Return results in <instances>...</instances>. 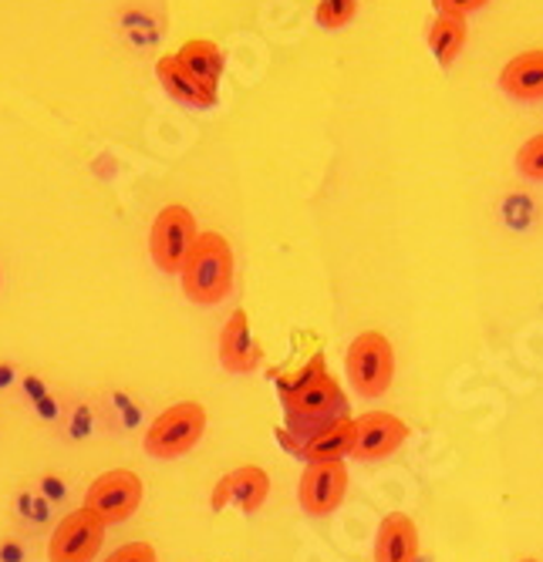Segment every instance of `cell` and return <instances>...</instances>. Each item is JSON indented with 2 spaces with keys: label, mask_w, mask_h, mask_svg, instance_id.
<instances>
[{
  "label": "cell",
  "mask_w": 543,
  "mask_h": 562,
  "mask_svg": "<svg viewBox=\"0 0 543 562\" xmlns=\"http://www.w3.org/2000/svg\"><path fill=\"white\" fill-rule=\"evenodd\" d=\"M284 415L287 428L304 438L344 415V391L337 378L328 371L324 353H314L301 378H293L284 387Z\"/></svg>",
  "instance_id": "1"
},
{
  "label": "cell",
  "mask_w": 543,
  "mask_h": 562,
  "mask_svg": "<svg viewBox=\"0 0 543 562\" xmlns=\"http://www.w3.org/2000/svg\"><path fill=\"white\" fill-rule=\"evenodd\" d=\"M409 441V425L391 412H365L355 418V451L358 462H381Z\"/></svg>",
  "instance_id": "9"
},
{
  "label": "cell",
  "mask_w": 543,
  "mask_h": 562,
  "mask_svg": "<svg viewBox=\"0 0 543 562\" xmlns=\"http://www.w3.org/2000/svg\"><path fill=\"white\" fill-rule=\"evenodd\" d=\"M352 451H355V418L341 415L324 428H318L314 435H308L304 445L298 448V458H304V462H344V458H352Z\"/></svg>",
  "instance_id": "14"
},
{
  "label": "cell",
  "mask_w": 543,
  "mask_h": 562,
  "mask_svg": "<svg viewBox=\"0 0 543 562\" xmlns=\"http://www.w3.org/2000/svg\"><path fill=\"white\" fill-rule=\"evenodd\" d=\"M348 495V465L344 462H308L298 482V502L308 516H331Z\"/></svg>",
  "instance_id": "8"
},
{
  "label": "cell",
  "mask_w": 543,
  "mask_h": 562,
  "mask_svg": "<svg viewBox=\"0 0 543 562\" xmlns=\"http://www.w3.org/2000/svg\"><path fill=\"white\" fill-rule=\"evenodd\" d=\"M200 236V226H196V216L179 206V202H169V206L159 210V216L153 220L149 229V252H153V263L163 273H179L189 249Z\"/></svg>",
  "instance_id": "6"
},
{
  "label": "cell",
  "mask_w": 543,
  "mask_h": 562,
  "mask_svg": "<svg viewBox=\"0 0 543 562\" xmlns=\"http://www.w3.org/2000/svg\"><path fill=\"white\" fill-rule=\"evenodd\" d=\"M156 75H159V85L166 88V94H173L176 101H186V105H196V109H213L217 105V91L203 88L189 71H182L176 55L159 58Z\"/></svg>",
  "instance_id": "16"
},
{
  "label": "cell",
  "mask_w": 543,
  "mask_h": 562,
  "mask_svg": "<svg viewBox=\"0 0 543 562\" xmlns=\"http://www.w3.org/2000/svg\"><path fill=\"white\" fill-rule=\"evenodd\" d=\"M500 88L507 98L523 101V105L543 101V47H530L513 55L500 71Z\"/></svg>",
  "instance_id": "13"
},
{
  "label": "cell",
  "mask_w": 543,
  "mask_h": 562,
  "mask_svg": "<svg viewBox=\"0 0 543 562\" xmlns=\"http://www.w3.org/2000/svg\"><path fill=\"white\" fill-rule=\"evenodd\" d=\"M489 0H432V8L439 14H456V18H469L476 11H483Z\"/></svg>",
  "instance_id": "21"
},
{
  "label": "cell",
  "mask_w": 543,
  "mask_h": 562,
  "mask_svg": "<svg viewBox=\"0 0 543 562\" xmlns=\"http://www.w3.org/2000/svg\"><path fill=\"white\" fill-rule=\"evenodd\" d=\"M207 435V407L200 401H176L166 407L156 422L145 428V454L159 458V462H173V458L189 454Z\"/></svg>",
  "instance_id": "3"
},
{
  "label": "cell",
  "mask_w": 543,
  "mask_h": 562,
  "mask_svg": "<svg viewBox=\"0 0 543 562\" xmlns=\"http://www.w3.org/2000/svg\"><path fill=\"white\" fill-rule=\"evenodd\" d=\"M267 495H270V475L261 465H240L217 482L213 508L220 513L226 505H236L240 513H261Z\"/></svg>",
  "instance_id": "10"
},
{
  "label": "cell",
  "mask_w": 543,
  "mask_h": 562,
  "mask_svg": "<svg viewBox=\"0 0 543 562\" xmlns=\"http://www.w3.org/2000/svg\"><path fill=\"white\" fill-rule=\"evenodd\" d=\"M344 374L358 397H385L395 381V347L381 330H362L344 353Z\"/></svg>",
  "instance_id": "4"
},
{
  "label": "cell",
  "mask_w": 543,
  "mask_h": 562,
  "mask_svg": "<svg viewBox=\"0 0 543 562\" xmlns=\"http://www.w3.org/2000/svg\"><path fill=\"white\" fill-rule=\"evenodd\" d=\"M186 300L213 306L233 290V249L220 233H200L179 270Z\"/></svg>",
  "instance_id": "2"
},
{
  "label": "cell",
  "mask_w": 543,
  "mask_h": 562,
  "mask_svg": "<svg viewBox=\"0 0 543 562\" xmlns=\"http://www.w3.org/2000/svg\"><path fill=\"white\" fill-rule=\"evenodd\" d=\"M422 539L409 513H388L375 532V562H419Z\"/></svg>",
  "instance_id": "12"
},
{
  "label": "cell",
  "mask_w": 543,
  "mask_h": 562,
  "mask_svg": "<svg viewBox=\"0 0 543 562\" xmlns=\"http://www.w3.org/2000/svg\"><path fill=\"white\" fill-rule=\"evenodd\" d=\"M106 562H159V555H156V546H153V542L138 539V542L119 546Z\"/></svg>",
  "instance_id": "20"
},
{
  "label": "cell",
  "mask_w": 543,
  "mask_h": 562,
  "mask_svg": "<svg viewBox=\"0 0 543 562\" xmlns=\"http://www.w3.org/2000/svg\"><path fill=\"white\" fill-rule=\"evenodd\" d=\"M469 41V27H466V18H456V14H435V21L429 24V50L432 58L450 68Z\"/></svg>",
  "instance_id": "17"
},
{
  "label": "cell",
  "mask_w": 543,
  "mask_h": 562,
  "mask_svg": "<svg viewBox=\"0 0 543 562\" xmlns=\"http://www.w3.org/2000/svg\"><path fill=\"white\" fill-rule=\"evenodd\" d=\"M176 61L203 88H210V91L220 88V78H223V50H220V44H213L207 37H192L176 50Z\"/></svg>",
  "instance_id": "15"
},
{
  "label": "cell",
  "mask_w": 543,
  "mask_h": 562,
  "mask_svg": "<svg viewBox=\"0 0 543 562\" xmlns=\"http://www.w3.org/2000/svg\"><path fill=\"white\" fill-rule=\"evenodd\" d=\"M517 172L530 182H543V132L527 138L517 151Z\"/></svg>",
  "instance_id": "19"
},
{
  "label": "cell",
  "mask_w": 543,
  "mask_h": 562,
  "mask_svg": "<svg viewBox=\"0 0 543 562\" xmlns=\"http://www.w3.org/2000/svg\"><path fill=\"white\" fill-rule=\"evenodd\" d=\"M261 357L264 353L254 340L251 317H246L243 306H236L220 330V364L230 374H254L261 368Z\"/></svg>",
  "instance_id": "11"
},
{
  "label": "cell",
  "mask_w": 543,
  "mask_h": 562,
  "mask_svg": "<svg viewBox=\"0 0 543 562\" xmlns=\"http://www.w3.org/2000/svg\"><path fill=\"white\" fill-rule=\"evenodd\" d=\"M520 562H540V559H533V555H527V559H520Z\"/></svg>",
  "instance_id": "22"
},
{
  "label": "cell",
  "mask_w": 543,
  "mask_h": 562,
  "mask_svg": "<svg viewBox=\"0 0 543 562\" xmlns=\"http://www.w3.org/2000/svg\"><path fill=\"white\" fill-rule=\"evenodd\" d=\"M106 529L109 526L95 513H88L85 505L75 508L47 539V562H95V555L102 552Z\"/></svg>",
  "instance_id": "7"
},
{
  "label": "cell",
  "mask_w": 543,
  "mask_h": 562,
  "mask_svg": "<svg viewBox=\"0 0 543 562\" xmlns=\"http://www.w3.org/2000/svg\"><path fill=\"white\" fill-rule=\"evenodd\" d=\"M358 14V0H318V27L324 31H341V27H348L352 18Z\"/></svg>",
  "instance_id": "18"
},
{
  "label": "cell",
  "mask_w": 543,
  "mask_h": 562,
  "mask_svg": "<svg viewBox=\"0 0 543 562\" xmlns=\"http://www.w3.org/2000/svg\"><path fill=\"white\" fill-rule=\"evenodd\" d=\"M145 498V485L132 469H112L102 472L85 492V508L95 513L106 526H119L138 513V505Z\"/></svg>",
  "instance_id": "5"
}]
</instances>
